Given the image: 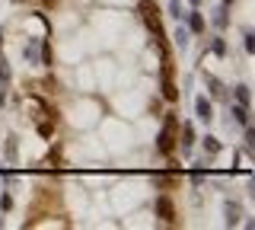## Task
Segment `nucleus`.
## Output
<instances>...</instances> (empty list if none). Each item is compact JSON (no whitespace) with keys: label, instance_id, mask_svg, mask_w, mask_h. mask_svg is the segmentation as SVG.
<instances>
[{"label":"nucleus","instance_id":"nucleus-19","mask_svg":"<svg viewBox=\"0 0 255 230\" xmlns=\"http://www.w3.org/2000/svg\"><path fill=\"white\" fill-rule=\"evenodd\" d=\"M169 13H172L175 19H185V13H182V3H179V0H169Z\"/></svg>","mask_w":255,"mask_h":230},{"label":"nucleus","instance_id":"nucleus-10","mask_svg":"<svg viewBox=\"0 0 255 230\" xmlns=\"http://www.w3.org/2000/svg\"><path fill=\"white\" fill-rule=\"evenodd\" d=\"M227 13H230V6H223V3L214 10V26H217V29H227V22H230Z\"/></svg>","mask_w":255,"mask_h":230},{"label":"nucleus","instance_id":"nucleus-12","mask_svg":"<svg viewBox=\"0 0 255 230\" xmlns=\"http://www.w3.org/2000/svg\"><path fill=\"white\" fill-rule=\"evenodd\" d=\"M204 83L211 86V93H214V96H227V90H223V83H220V80H217L214 74H204Z\"/></svg>","mask_w":255,"mask_h":230},{"label":"nucleus","instance_id":"nucleus-6","mask_svg":"<svg viewBox=\"0 0 255 230\" xmlns=\"http://www.w3.org/2000/svg\"><path fill=\"white\" fill-rule=\"evenodd\" d=\"M223 214H227V227H236L243 221V205L239 202H223Z\"/></svg>","mask_w":255,"mask_h":230},{"label":"nucleus","instance_id":"nucleus-23","mask_svg":"<svg viewBox=\"0 0 255 230\" xmlns=\"http://www.w3.org/2000/svg\"><path fill=\"white\" fill-rule=\"evenodd\" d=\"M243 38H246V42H243V45H246V51L252 54V51H255V35L249 32V29H246V35H243Z\"/></svg>","mask_w":255,"mask_h":230},{"label":"nucleus","instance_id":"nucleus-9","mask_svg":"<svg viewBox=\"0 0 255 230\" xmlns=\"http://www.w3.org/2000/svg\"><path fill=\"white\" fill-rule=\"evenodd\" d=\"M172 38H175V45H179V48L185 51V48H188V42H191V32H188V26H179Z\"/></svg>","mask_w":255,"mask_h":230},{"label":"nucleus","instance_id":"nucleus-11","mask_svg":"<svg viewBox=\"0 0 255 230\" xmlns=\"http://www.w3.org/2000/svg\"><path fill=\"white\" fill-rule=\"evenodd\" d=\"M42 67H54V51H51V42H42V61H38Z\"/></svg>","mask_w":255,"mask_h":230},{"label":"nucleus","instance_id":"nucleus-3","mask_svg":"<svg viewBox=\"0 0 255 230\" xmlns=\"http://www.w3.org/2000/svg\"><path fill=\"white\" fill-rule=\"evenodd\" d=\"M153 211H156V218L163 221V224H175V205H172V198L169 195H159L156 198V205H153Z\"/></svg>","mask_w":255,"mask_h":230},{"label":"nucleus","instance_id":"nucleus-20","mask_svg":"<svg viewBox=\"0 0 255 230\" xmlns=\"http://www.w3.org/2000/svg\"><path fill=\"white\" fill-rule=\"evenodd\" d=\"M10 208H13V195L3 192V195H0V211H10Z\"/></svg>","mask_w":255,"mask_h":230},{"label":"nucleus","instance_id":"nucleus-1","mask_svg":"<svg viewBox=\"0 0 255 230\" xmlns=\"http://www.w3.org/2000/svg\"><path fill=\"white\" fill-rule=\"evenodd\" d=\"M175 138H179V112H166V122L156 134V150L163 157H169L175 150Z\"/></svg>","mask_w":255,"mask_h":230},{"label":"nucleus","instance_id":"nucleus-24","mask_svg":"<svg viewBox=\"0 0 255 230\" xmlns=\"http://www.w3.org/2000/svg\"><path fill=\"white\" fill-rule=\"evenodd\" d=\"M150 115H163V106H159V99H150Z\"/></svg>","mask_w":255,"mask_h":230},{"label":"nucleus","instance_id":"nucleus-18","mask_svg":"<svg viewBox=\"0 0 255 230\" xmlns=\"http://www.w3.org/2000/svg\"><path fill=\"white\" fill-rule=\"evenodd\" d=\"M38 134H42V138H51V134H54V122H38Z\"/></svg>","mask_w":255,"mask_h":230},{"label":"nucleus","instance_id":"nucleus-27","mask_svg":"<svg viewBox=\"0 0 255 230\" xmlns=\"http://www.w3.org/2000/svg\"><path fill=\"white\" fill-rule=\"evenodd\" d=\"M220 3H223V6H230V3H236V0H220Z\"/></svg>","mask_w":255,"mask_h":230},{"label":"nucleus","instance_id":"nucleus-2","mask_svg":"<svg viewBox=\"0 0 255 230\" xmlns=\"http://www.w3.org/2000/svg\"><path fill=\"white\" fill-rule=\"evenodd\" d=\"M159 96H163L166 102H175V99H179V86H175V80H172L169 58H163V67H159Z\"/></svg>","mask_w":255,"mask_h":230},{"label":"nucleus","instance_id":"nucleus-21","mask_svg":"<svg viewBox=\"0 0 255 230\" xmlns=\"http://www.w3.org/2000/svg\"><path fill=\"white\" fill-rule=\"evenodd\" d=\"M211 51H214V54H227V42H223V38H214Z\"/></svg>","mask_w":255,"mask_h":230},{"label":"nucleus","instance_id":"nucleus-25","mask_svg":"<svg viewBox=\"0 0 255 230\" xmlns=\"http://www.w3.org/2000/svg\"><path fill=\"white\" fill-rule=\"evenodd\" d=\"M201 182H204V173H201V170L191 173V186H201Z\"/></svg>","mask_w":255,"mask_h":230},{"label":"nucleus","instance_id":"nucleus-7","mask_svg":"<svg viewBox=\"0 0 255 230\" xmlns=\"http://www.w3.org/2000/svg\"><path fill=\"white\" fill-rule=\"evenodd\" d=\"M179 138H182V150L195 147V125L191 122H179Z\"/></svg>","mask_w":255,"mask_h":230},{"label":"nucleus","instance_id":"nucleus-14","mask_svg":"<svg viewBox=\"0 0 255 230\" xmlns=\"http://www.w3.org/2000/svg\"><path fill=\"white\" fill-rule=\"evenodd\" d=\"M236 102H239V106H249V102H252V93H249V86H246V83L236 86Z\"/></svg>","mask_w":255,"mask_h":230},{"label":"nucleus","instance_id":"nucleus-26","mask_svg":"<svg viewBox=\"0 0 255 230\" xmlns=\"http://www.w3.org/2000/svg\"><path fill=\"white\" fill-rule=\"evenodd\" d=\"M204 3V0H191V6H201Z\"/></svg>","mask_w":255,"mask_h":230},{"label":"nucleus","instance_id":"nucleus-15","mask_svg":"<svg viewBox=\"0 0 255 230\" xmlns=\"http://www.w3.org/2000/svg\"><path fill=\"white\" fill-rule=\"evenodd\" d=\"M22 54H26V61H29V64H38V51H35V38H29V42H26V48H22Z\"/></svg>","mask_w":255,"mask_h":230},{"label":"nucleus","instance_id":"nucleus-13","mask_svg":"<svg viewBox=\"0 0 255 230\" xmlns=\"http://www.w3.org/2000/svg\"><path fill=\"white\" fill-rule=\"evenodd\" d=\"M204 154L207 157H217L220 154V141L214 138V134H207V138H204Z\"/></svg>","mask_w":255,"mask_h":230},{"label":"nucleus","instance_id":"nucleus-8","mask_svg":"<svg viewBox=\"0 0 255 230\" xmlns=\"http://www.w3.org/2000/svg\"><path fill=\"white\" fill-rule=\"evenodd\" d=\"M230 112H233V122H236V125H243V128H246V125H252L249 106H239V102H236V106H230Z\"/></svg>","mask_w":255,"mask_h":230},{"label":"nucleus","instance_id":"nucleus-17","mask_svg":"<svg viewBox=\"0 0 255 230\" xmlns=\"http://www.w3.org/2000/svg\"><path fill=\"white\" fill-rule=\"evenodd\" d=\"M6 83H10V64H6V58L0 54V86L6 90Z\"/></svg>","mask_w":255,"mask_h":230},{"label":"nucleus","instance_id":"nucleus-22","mask_svg":"<svg viewBox=\"0 0 255 230\" xmlns=\"http://www.w3.org/2000/svg\"><path fill=\"white\" fill-rule=\"evenodd\" d=\"M6 160H10V163H16V141H13V138L6 141Z\"/></svg>","mask_w":255,"mask_h":230},{"label":"nucleus","instance_id":"nucleus-4","mask_svg":"<svg viewBox=\"0 0 255 230\" xmlns=\"http://www.w3.org/2000/svg\"><path fill=\"white\" fill-rule=\"evenodd\" d=\"M195 115L201 118L204 125H211V122H214V102L207 99V96H198V99H195Z\"/></svg>","mask_w":255,"mask_h":230},{"label":"nucleus","instance_id":"nucleus-16","mask_svg":"<svg viewBox=\"0 0 255 230\" xmlns=\"http://www.w3.org/2000/svg\"><path fill=\"white\" fill-rule=\"evenodd\" d=\"M42 86H45V93H48V96L61 93V83H58V77H45V80H42Z\"/></svg>","mask_w":255,"mask_h":230},{"label":"nucleus","instance_id":"nucleus-5","mask_svg":"<svg viewBox=\"0 0 255 230\" xmlns=\"http://www.w3.org/2000/svg\"><path fill=\"white\" fill-rule=\"evenodd\" d=\"M185 22H188V32H195V35H201L204 29H207V22H204V16H201V10H188L185 13Z\"/></svg>","mask_w":255,"mask_h":230}]
</instances>
